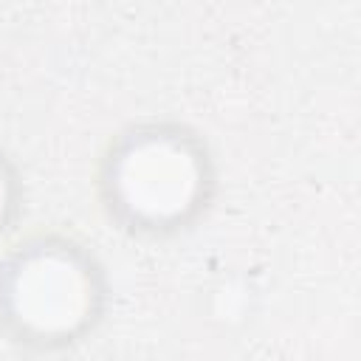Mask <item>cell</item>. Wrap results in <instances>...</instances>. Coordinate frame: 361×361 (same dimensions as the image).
<instances>
[{
    "instance_id": "obj_1",
    "label": "cell",
    "mask_w": 361,
    "mask_h": 361,
    "mask_svg": "<svg viewBox=\"0 0 361 361\" xmlns=\"http://www.w3.org/2000/svg\"><path fill=\"white\" fill-rule=\"evenodd\" d=\"M220 178L217 152L197 124L141 116L110 133L90 186L113 231L135 243H172L209 220Z\"/></svg>"
},
{
    "instance_id": "obj_2",
    "label": "cell",
    "mask_w": 361,
    "mask_h": 361,
    "mask_svg": "<svg viewBox=\"0 0 361 361\" xmlns=\"http://www.w3.org/2000/svg\"><path fill=\"white\" fill-rule=\"evenodd\" d=\"M110 305V271L76 234L28 231L0 254V338L25 355L82 347L102 330Z\"/></svg>"
},
{
    "instance_id": "obj_3",
    "label": "cell",
    "mask_w": 361,
    "mask_h": 361,
    "mask_svg": "<svg viewBox=\"0 0 361 361\" xmlns=\"http://www.w3.org/2000/svg\"><path fill=\"white\" fill-rule=\"evenodd\" d=\"M28 209V183L20 161L0 144V243L8 240Z\"/></svg>"
}]
</instances>
